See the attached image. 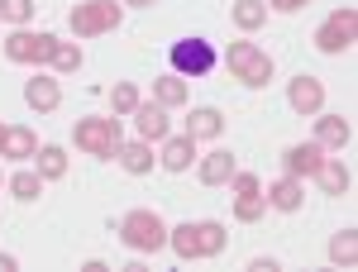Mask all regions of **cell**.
<instances>
[{"mask_svg":"<svg viewBox=\"0 0 358 272\" xmlns=\"http://www.w3.org/2000/svg\"><path fill=\"white\" fill-rule=\"evenodd\" d=\"M263 210H268V196H263V191H253V196H239V201H234V220H244V224L263 220Z\"/></svg>","mask_w":358,"mask_h":272,"instance_id":"cell-27","label":"cell"},{"mask_svg":"<svg viewBox=\"0 0 358 272\" xmlns=\"http://www.w3.org/2000/svg\"><path fill=\"white\" fill-rule=\"evenodd\" d=\"M349 138H354V124L344 115H320L315 120V143L320 148H349Z\"/></svg>","mask_w":358,"mask_h":272,"instance_id":"cell-14","label":"cell"},{"mask_svg":"<svg viewBox=\"0 0 358 272\" xmlns=\"http://www.w3.org/2000/svg\"><path fill=\"white\" fill-rule=\"evenodd\" d=\"M120 20H124V5H115V0H82V5L67 15V24H72L77 38L110 34V29H120Z\"/></svg>","mask_w":358,"mask_h":272,"instance_id":"cell-3","label":"cell"},{"mask_svg":"<svg viewBox=\"0 0 358 272\" xmlns=\"http://www.w3.org/2000/svg\"><path fill=\"white\" fill-rule=\"evenodd\" d=\"M234 172H239V167H234V153H229V148H215V153H206V158L196 163V177H201L206 187H224Z\"/></svg>","mask_w":358,"mask_h":272,"instance_id":"cell-11","label":"cell"},{"mask_svg":"<svg viewBox=\"0 0 358 272\" xmlns=\"http://www.w3.org/2000/svg\"><path fill=\"white\" fill-rule=\"evenodd\" d=\"M110 106H115V115H134L138 86H134V82H115V86H110Z\"/></svg>","mask_w":358,"mask_h":272,"instance_id":"cell-28","label":"cell"},{"mask_svg":"<svg viewBox=\"0 0 358 272\" xmlns=\"http://www.w3.org/2000/svg\"><path fill=\"white\" fill-rule=\"evenodd\" d=\"M253 272H277V258H253Z\"/></svg>","mask_w":358,"mask_h":272,"instance_id":"cell-33","label":"cell"},{"mask_svg":"<svg viewBox=\"0 0 358 272\" xmlns=\"http://www.w3.org/2000/svg\"><path fill=\"white\" fill-rule=\"evenodd\" d=\"M325 163V148L310 138V143H292L287 153H282V167H287V177H315V167Z\"/></svg>","mask_w":358,"mask_h":272,"instance_id":"cell-10","label":"cell"},{"mask_svg":"<svg viewBox=\"0 0 358 272\" xmlns=\"http://www.w3.org/2000/svg\"><path fill=\"white\" fill-rule=\"evenodd\" d=\"M229 187H234V196H253V191H263V182H258L253 172H234Z\"/></svg>","mask_w":358,"mask_h":272,"instance_id":"cell-31","label":"cell"},{"mask_svg":"<svg viewBox=\"0 0 358 272\" xmlns=\"http://www.w3.org/2000/svg\"><path fill=\"white\" fill-rule=\"evenodd\" d=\"M229 15H234V24L244 29V34H253V29L268 20V5H263V0H234V10H229Z\"/></svg>","mask_w":358,"mask_h":272,"instance_id":"cell-25","label":"cell"},{"mask_svg":"<svg viewBox=\"0 0 358 272\" xmlns=\"http://www.w3.org/2000/svg\"><path fill=\"white\" fill-rule=\"evenodd\" d=\"M167 248H172L182 263L201 258V253H196V224H192V220H187V224H177V229H167Z\"/></svg>","mask_w":358,"mask_h":272,"instance_id":"cell-23","label":"cell"},{"mask_svg":"<svg viewBox=\"0 0 358 272\" xmlns=\"http://www.w3.org/2000/svg\"><path fill=\"white\" fill-rule=\"evenodd\" d=\"M268 10H282V15H292V10H301V5H310V0H263Z\"/></svg>","mask_w":358,"mask_h":272,"instance_id":"cell-32","label":"cell"},{"mask_svg":"<svg viewBox=\"0 0 358 272\" xmlns=\"http://www.w3.org/2000/svg\"><path fill=\"white\" fill-rule=\"evenodd\" d=\"M287 106L296 110V115H320V110H325V82L310 77V72L292 77V86H287Z\"/></svg>","mask_w":358,"mask_h":272,"instance_id":"cell-8","label":"cell"},{"mask_svg":"<svg viewBox=\"0 0 358 272\" xmlns=\"http://www.w3.org/2000/svg\"><path fill=\"white\" fill-rule=\"evenodd\" d=\"M220 129H224V115L215 106H196L192 110V120H187V134L201 143V138H220Z\"/></svg>","mask_w":358,"mask_h":272,"instance_id":"cell-17","label":"cell"},{"mask_svg":"<svg viewBox=\"0 0 358 272\" xmlns=\"http://www.w3.org/2000/svg\"><path fill=\"white\" fill-rule=\"evenodd\" d=\"M120 239L134 253H158V248H167V224L158 210H129L120 220Z\"/></svg>","mask_w":358,"mask_h":272,"instance_id":"cell-2","label":"cell"},{"mask_svg":"<svg viewBox=\"0 0 358 272\" xmlns=\"http://www.w3.org/2000/svg\"><path fill=\"white\" fill-rule=\"evenodd\" d=\"M0 158H5V124H0Z\"/></svg>","mask_w":358,"mask_h":272,"instance_id":"cell-36","label":"cell"},{"mask_svg":"<svg viewBox=\"0 0 358 272\" xmlns=\"http://www.w3.org/2000/svg\"><path fill=\"white\" fill-rule=\"evenodd\" d=\"M0 48H5L10 62H34V67H43V62H53L57 38H53V34H29V29H15Z\"/></svg>","mask_w":358,"mask_h":272,"instance_id":"cell-7","label":"cell"},{"mask_svg":"<svg viewBox=\"0 0 358 272\" xmlns=\"http://www.w3.org/2000/svg\"><path fill=\"white\" fill-rule=\"evenodd\" d=\"M120 5H158V0H120Z\"/></svg>","mask_w":358,"mask_h":272,"instance_id":"cell-35","label":"cell"},{"mask_svg":"<svg viewBox=\"0 0 358 272\" xmlns=\"http://www.w3.org/2000/svg\"><path fill=\"white\" fill-rule=\"evenodd\" d=\"M34 153H38V138L29 129H20V124L15 129L5 124V158H34Z\"/></svg>","mask_w":358,"mask_h":272,"instance_id":"cell-26","label":"cell"},{"mask_svg":"<svg viewBox=\"0 0 358 272\" xmlns=\"http://www.w3.org/2000/svg\"><path fill=\"white\" fill-rule=\"evenodd\" d=\"M24 101L29 110H57V101H62V86L48 77V72H34L24 82Z\"/></svg>","mask_w":358,"mask_h":272,"instance_id":"cell-13","label":"cell"},{"mask_svg":"<svg viewBox=\"0 0 358 272\" xmlns=\"http://www.w3.org/2000/svg\"><path fill=\"white\" fill-rule=\"evenodd\" d=\"M315 182L325 187V196H349V187H354V172L339 163V158H325V163L315 167Z\"/></svg>","mask_w":358,"mask_h":272,"instance_id":"cell-16","label":"cell"},{"mask_svg":"<svg viewBox=\"0 0 358 272\" xmlns=\"http://www.w3.org/2000/svg\"><path fill=\"white\" fill-rule=\"evenodd\" d=\"M15 268H20V263H15L10 253H0V272H15Z\"/></svg>","mask_w":358,"mask_h":272,"instance_id":"cell-34","label":"cell"},{"mask_svg":"<svg viewBox=\"0 0 358 272\" xmlns=\"http://www.w3.org/2000/svg\"><path fill=\"white\" fill-rule=\"evenodd\" d=\"M5 187H10L15 201H38V196H43V177H38V167H24V172H15Z\"/></svg>","mask_w":358,"mask_h":272,"instance_id":"cell-22","label":"cell"},{"mask_svg":"<svg viewBox=\"0 0 358 272\" xmlns=\"http://www.w3.org/2000/svg\"><path fill=\"white\" fill-rule=\"evenodd\" d=\"M53 67L57 72H77V67H82V48H77V43H57L53 48Z\"/></svg>","mask_w":358,"mask_h":272,"instance_id":"cell-30","label":"cell"},{"mask_svg":"<svg viewBox=\"0 0 358 272\" xmlns=\"http://www.w3.org/2000/svg\"><path fill=\"white\" fill-rule=\"evenodd\" d=\"M158 163L167 167V172H187V167L196 163V138L192 134H167L163 138V153H158Z\"/></svg>","mask_w":358,"mask_h":272,"instance_id":"cell-12","label":"cell"},{"mask_svg":"<svg viewBox=\"0 0 358 272\" xmlns=\"http://www.w3.org/2000/svg\"><path fill=\"white\" fill-rule=\"evenodd\" d=\"M229 72L239 77L244 86H268L273 82V57L263 53L258 43H229Z\"/></svg>","mask_w":358,"mask_h":272,"instance_id":"cell-5","label":"cell"},{"mask_svg":"<svg viewBox=\"0 0 358 272\" xmlns=\"http://www.w3.org/2000/svg\"><path fill=\"white\" fill-rule=\"evenodd\" d=\"M301 177H277L273 187H268V206L273 210H301Z\"/></svg>","mask_w":358,"mask_h":272,"instance_id":"cell-18","label":"cell"},{"mask_svg":"<svg viewBox=\"0 0 358 272\" xmlns=\"http://www.w3.org/2000/svg\"><path fill=\"white\" fill-rule=\"evenodd\" d=\"M354 38H358V10H354V5H344V10H334L330 20L315 29V38H310V43H315L320 53L334 57V53H349V48H354Z\"/></svg>","mask_w":358,"mask_h":272,"instance_id":"cell-4","label":"cell"},{"mask_svg":"<svg viewBox=\"0 0 358 272\" xmlns=\"http://www.w3.org/2000/svg\"><path fill=\"white\" fill-rule=\"evenodd\" d=\"M34 158H38V177H43V182H57V177L67 172V153H62L57 143H43Z\"/></svg>","mask_w":358,"mask_h":272,"instance_id":"cell-24","label":"cell"},{"mask_svg":"<svg viewBox=\"0 0 358 272\" xmlns=\"http://www.w3.org/2000/svg\"><path fill=\"white\" fill-rule=\"evenodd\" d=\"M72 138H77V148L91 153V158H115V148L124 143L120 138V115H86V120H77Z\"/></svg>","mask_w":358,"mask_h":272,"instance_id":"cell-1","label":"cell"},{"mask_svg":"<svg viewBox=\"0 0 358 272\" xmlns=\"http://www.w3.org/2000/svg\"><path fill=\"white\" fill-rule=\"evenodd\" d=\"M167 57H172V72H177V77H206V72L220 62L215 43H206V38H177Z\"/></svg>","mask_w":358,"mask_h":272,"instance_id":"cell-6","label":"cell"},{"mask_svg":"<svg viewBox=\"0 0 358 272\" xmlns=\"http://www.w3.org/2000/svg\"><path fill=\"white\" fill-rule=\"evenodd\" d=\"M330 263L334 268H354L358 263V229H339L330 239Z\"/></svg>","mask_w":358,"mask_h":272,"instance_id":"cell-21","label":"cell"},{"mask_svg":"<svg viewBox=\"0 0 358 272\" xmlns=\"http://www.w3.org/2000/svg\"><path fill=\"white\" fill-rule=\"evenodd\" d=\"M115 158H120V167L124 172H134V177H143V172H153V143H143V138H134V143H120L115 148Z\"/></svg>","mask_w":358,"mask_h":272,"instance_id":"cell-15","label":"cell"},{"mask_svg":"<svg viewBox=\"0 0 358 272\" xmlns=\"http://www.w3.org/2000/svg\"><path fill=\"white\" fill-rule=\"evenodd\" d=\"M153 101L158 106H187V77H177V72H167V77H153Z\"/></svg>","mask_w":358,"mask_h":272,"instance_id":"cell-20","label":"cell"},{"mask_svg":"<svg viewBox=\"0 0 358 272\" xmlns=\"http://www.w3.org/2000/svg\"><path fill=\"white\" fill-rule=\"evenodd\" d=\"M34 15V0H0V20L5 24H29Z\"/></svg>","mask_w":358,"mask_h":272,"instance_id":"cell-29","label":"cell"},{"mask_svg":"<svg viewBox=\"0 0 358 272\" xmlns=\"http://www.w3.org/2000/svg\"><path fill=\"white\" fill-rule=\"evenodd\" d=\"M224 239H229V234H224L220 220H196V253H201V258H215L224 248Z\"/></svg>","mask_w":358,"mask_h":272,"instance_id":"cell-19","label":"cell"},{"mask_svg":"<svg viewBox=\"0 0 358 272\" xmlns=\"http://www.w3.org/2000/svg\"><path fill=\"white\" fill-rule=\"evenodd\" d=\"M134 129H138V138L143 143H163L167 138V106H158V101H138L134 106Z\"/></svg>","mask_w":358,"mask_h":272,"instance_id":"cell-9","label":"cell"}]
</instances>
